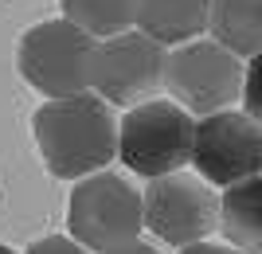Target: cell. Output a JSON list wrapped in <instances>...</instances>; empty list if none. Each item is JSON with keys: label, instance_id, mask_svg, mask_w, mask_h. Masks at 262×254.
<instances>
[{"label": "cell", "instance_id": "6da1fadb", "mask_svg": "<svg viewBox=\"0 0 262 254\" xmlns=\"http://www.w3.org/2000/svg\"><path fill=\"white\" fill-rule=\"evenodd\" d=\"M32 133L39 145L43 165L59 180H82L106 172L118 156V122L98 94L43 102L32 118Z\"/></svg>", "mask_w": 262, "mask_h": 254}, {"label": "cell", "instance_id": "7a4b0ae2", "mask_svg": "<svg viewBox=\"0 0 262 254\" xmlns=\"http://www.w3.org/2000/svg\"><path fill=\"white\" fill-rule=\"evenodd\" d=\"M192 133L196 118L172 98L141 102L118 122V156L129 172L149 180L184 172L192 165Z\"/></svg>", "mask_w": 262, "mask_h": 254}, {"label": "cell", "instance_id": "3957f363", "mask_svg": "<svg viewBox=\"0 0 262 254\" xmlns=\"http://www.w3.org/2000/svg\"><path fill=\"white\" fill-rule=\"evenodd\" d=\"M94 47L98 39L71 20H43L20 39V75L47 102L86 94L94 82Z\"/></svg>", "mask_w": 262, "mask_h": 254}, {"label": "cell", "instance_id": "277c9868", "mask_svg": "<svg viewBox=\"0 0 262 254\" xmlns=\"http://www.w3.org/2000/svg\"><path fill=\"white\" fill-rule=\"evenodd\" d=\"M145 227L141 192L125 176L114 172H94V176L75 180L71 203H67V231L78 246L102 254L110 246L133 243Z\"/></svg>", "mask_w": 262, "mask_h": 254}, {"label": "cell", "instance_id": "5b68a950", "mask_svg": "<svg viewBox=\"0 0 262 254\" xmlns=\"http://www.w3.org/2000/svg\"><path fill=\"white\" fill-rule=\"evenodd\" d=\"M164 90L188 113H219L243 98V59H235L215 39H192L168 51Z\"/></svg>", "mask_w": 262, "mask_h": 254}, {"label": "cell", "instance_id": "8992f818", "mask_svg": "<svg viewBox=\"0 0 262 254\" xmlns=\"http://www.w3.org/2000/svg\"><path fill=\"white\" fill-rule=\"evenodd\" d=\"M145 231H153L168 246L208 243V235L219 231V196L208 180L196 172H168L149 180L141 196Z\"/></svg>", "mask_w": 262, "mask_h": 254}, {"label": "cell", "instance_id": "52a82bcc", "mask_svg": "<svg viewBox=\"0 0 262 254\" xmlns=\"http://www.w3.org/2000/svg\"><path fill=\"white\" fill-rule=\"evenodd\" d=\"M192 168L211 188H231L239 180L262 176V125L243 110H219L196 122Z\"/></svg>", "mask_w": 262, "mask_h": 254}, {"label": "cell", "instance_id": "ba28073f", "mask_svg": "<svg viewBox=\"0 0 262 254\" xmlns=\"http://www.w3.org/2000/svg\"><path fill=\"white\" fill-rule=\"evenodd\" d=\"M164 51L141 32H121L98 39L94 47V82L90 90L98 94L106 106H141L153 102V94L164 86Z\"/></svg>", "mask_w": 262, "mask_h": 254}, {"label": "cell", "instance_id": "9c48e42d", "mask_svg": "<svg viewBox=\"0 0 262 254\" xmlns=\"http://www.w3.org/2000/svg\"><path fill=\"white\" fill-rule=\"evenodd\" d=\"M208 8H211V0H137L133 24L153 43L180 47L208 32Z\"/></svg>", "mask_w": 262, "mask_h": 254}, {"label": "cell", "instance_id": "30bf717a", "mask_svg": "<svg viewBox=\"0 0 262 254\" xmlns=\"http://www.w3.org/2000/svg\"><path fill=\"white\" fill-rule=\"evenodd\" d=\"M219 231L231 250L262 254V176L239 180L219 196Z\"/></svg>", "mask_w": 262, "mask_h": 254}, {"label": "cell", "instance_id": "8fae6325", "mask_svg": "<svg viewBox=\"0 0 262 254\" xmlns=\"http://www.w3.org/2000/svg\"><path fill=\"white\" fill-rule=\"evenodd\" d=\"M208 32L235 59L262 55V0H211Z\"/></svg>", "mask_w": 262, "mask_h": 254}, {"label": "cell", "instance_id": "7c38bea8", "mask_svg": "<svg viewBox=\"0 0 262 254\" xmlns=\"http://www.w3.org/2000/svg\"><path fill=\"white\" fill-rule=\"evenodd\" d=\"M63 20L90 35V39H110L133 28V12L137 0H59Z\"/></svg>", "mask_w": 262, "mask_h": 254}, {"label": "cell", "instance_id": "4fadbf2b", "mask_svg": "<svg viewBox=\"0 0 262 254\" xmlns=\"http://www.w3.org/2000/svg\"><path fill=\"white\" fill-rule=\"evenodd\" d=\"M243 113L262 125V55L247 59L243 66Z\"/></svg>", "mask_w": 262, "mask_h": 254}, {"label": "cell", "instance_id": "5bb4252c", "mask_svg": "<svg viewBox=\"0 0 262 254\" xmlns=\"http://www.w3.org/2000/svg\"><path fill=\"white\" fill-rule=\"evenodd\" d=\"M24 254H90V250L78 246L71 235H47V239H35Z\"/></svg>", "mask_w": 262, "mask_h": 254}, {"label": "cell", "instance_id": "9a60e30c", "mask_svg": "<svg viewBox=\"0 0 262 254\" xmlns=\"http://www.w3.org/2000/svg\"><path fill=\"white\" fill-rule=\"evenodd\" d=\"M180 254H239V250H231L227 243H192V246H184Z\"/></svg>", "mask_w": 262, "mask_h": 254}, {"label": "cell", "instance_id": "2e32d148", "mask_svg": "<svg viewBox=\"0 0 262 254\" xmlns=\"http://www.w3.org/2000/svg\"><path fill=\"white\" fill-rule=\"evenodd\" d=\"M102 254H161V250H153V246H149V243H141V239H133V243L110 246V250H102Z\"/></svg>", "mask_w": 262, "mask_h": 254}, {"label": "cell", "instance_id": "e0dca14e", "mask_svg": "<svg viewBox=\"0 0 262 254\" xmlns=\"http://www.w3.org/2000/svg\"><path fill=\"white\" fill-rule=\"evenodd\" d=\"M0 254H16V250H8V246H4V243H0Z\"/></svg>", "mask_w": 262, "mask_h": 254}]
</instances>
